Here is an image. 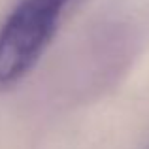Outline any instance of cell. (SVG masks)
Returning <instances> with one entry per match:
<instances>
[{
  "label": "cell",
  "mask_w": 149,
  "mask_h": 149,
  "mask_svg": "<svg viewBox=\"0 0 149 149\" xmlns=\"http://www.w3.org/2000/svg\"><path fill=\"white\" fill-rule=\"evenodd\" d=\"M72 0H21L0 26V91L36 66Z\"/></svg>",
  "instance_id": "cell-1"
}]
</instances>
